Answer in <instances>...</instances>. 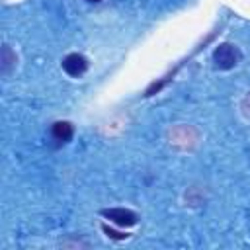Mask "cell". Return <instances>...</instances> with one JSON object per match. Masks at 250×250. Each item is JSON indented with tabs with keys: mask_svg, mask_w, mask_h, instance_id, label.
Wrapping results in <instances>:
<instances>
[{
	"mask_svg": "<svg viewBox=\"0 0 250 250\" xmlns=\"http://www.w3.org/2000/svg\"><path fill=\"white\" fill-rule=\"evenodd\" d=\"M102 215L105 219H109L111 223L119 225V227H131L137 223L139 215L135 211H129V209H123V207H113V209H102Z\"/></svg>",
	"mask_w": 250,
	"mask_h": 250,
	"instance_id": "cell-2",
	"label": "cell"
},
{
	"mask_svg": "<svg viewBox=\"0 0 250 250\" xmlns=\"http://www.w3.org/2000/svg\"><path fill=\"white\" fill-rule=\"evenodd\" d=\"M51 135H53L55 141L66 143V141L72 139L74 127H72V123H68V121H57V123H53V127H51Z\"/></svg>",
	"mask_w": 250,
	"mask_h": 250,
	"instance_id": "cell-4",
	"label": "cell"
},
{
	"mask_svg": "<svg viewBox=\"0 0 250 250\" xmlns=\"http://www.w3.org/2000/svg\"><path fill=\"white\" fill-rule=\"evenodd\" d=\"M242 59V53L236 45L232 43H221L215 51H213V62L217 68L221 70H230L234 68Z\"/></svg>",
	"mask_w": 250,
	"mask_h": 250,
	"instance_id": "cell-1",
	"label": "cell"
},
{
	"mask_svg": "<svg viewBox=\"0 0 250 250\" xmlns=\"http://www.w3.org/2000/svg\"><path fill=\"white\" fill-rule=\"evenodd\" d=\"M102 230H104L109 238H115V240H123V238H127V236H129V234H125V232H117V230L109 229L107 225H102Z\"/></svg>",
	"mask_w": 250,
	"mask_h": 250,
	"instance_id": "cell-6",
	"label": "cell"
},
{
	"mask_svg": "<svg viewBox=\"0 0 250 250\" xmlns=\"http://www.w3.org/2000/svg\"><path fill=\"white\" fill-rule=\"evenodd\" d=\"M16 66V53L12 51L10 45H2V51H0V72L6 76L12 72V68Z\"/></svg>",
	"mask_w": 250,
	"mask_h": 250,
	"instance_id": "cell-5",
	"label": "cell"
},
{
	"mask_svg": "<svg viewBox=\"0 0 250 250\" xmlns=\"http://www.w3.org/2000/svg\"><path fill=\"white\" fill-rule=\"evenodd\" d=\"M88 2H102V0H88Z\"/></svg>",
	"mask_w": 250,
	"mask_h": 250,
	"instance_id": "cell-7",
	"label": "cell"
},
{
	"mask_svg": "<svg viewBox=\"0 0 250 250\" xmlns=\"http://www.w3.org/2000/svg\"><path fill=\"white\" fill-rule=\"evenodd\" d=\"M62 70L70 76H80L88 70V61L80 53H70L62 59Z\"/></svg>",
	"mask_w": 250,
	"mask_h": 250,
	"instance_id": "cell-3",
	"label": "cell"
}]
</instances>
